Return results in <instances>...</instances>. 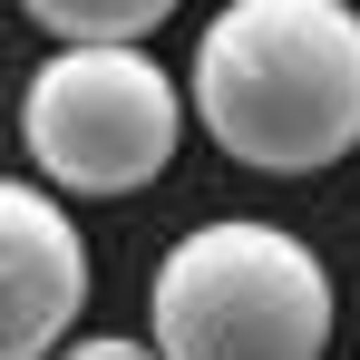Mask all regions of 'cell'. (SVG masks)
I'll use <instances>...</instances> for the list:
<instances>
[{
	"label": "cell",
	"mask_w": 360,
	"mask_h": 360,
	"mask_svg": "<svg viewBox=\"0 0 360 360\" xmlns=\"http://www.w3.org/2000/svg\"><path fill=\"white\" fill-rule=\"evenodd\" d=\"M195 127L253 176H321L360 156V10L224 0L195 39Z\"/></svg>",
	"instance_id": "6da1fadb"
},
{
	"label": "cell",
	"mask_w": 360,
	"mask_h": 360,
	"mask_svg": "<svg viewBox=\"0 0 360 360\" xmlns=\"http://www.w3.org/2000/svg\"><path fill=\"white\" fill-rule=\"evenodd\" d=\"M59 360H156V341H127V331H98V341H68Z\"/></svg>",
	"instance_id": "8992f818"
},
{
	"label": "cell",
	"mask_w": 360,
	"mask_h": 360,
	"mask_svg": "<svg viewBox=\"0 0 360 360\" xmlns=\"http://www.w3.org/2000/svg\"><path fill=\"white\" fill-rule=\"evenodd\" d=\"M30 30L59 49H136L166 30V0H30Z\"/></svg>",
	"instance_id": "5b68a950"
},
{
	"label": "cell",
	"mask_w": 360,
	"mask_h": 360,
	"mask_svg": "<svg viewBox=\"0 0 360 360\" xmlns=\"http://www.w3.org/2000/svg\"><path fill=\"white\" fill-rule=\"evenodd\" d=\"M156 360H321L331 273L283 224H195L146 283Z\"/></svg>",
	"instance_id": "7a4b0ae2"
},
{
	"label": "cell",
	"mask_w": 360,
	"mask_h": 360,
	"mask_svg": "<svg viewBox=\"0 0 360 360\" xmlns=\"http://www.w3.org/2000/svg\"><path fill=\"white\" fill-rule=\"evenodd\" d=\"M88 311V234L49 185L0 176V360H59Z\"/></svg>",
	"instance_id": "277c9868"
},
{
	"label": "cell",
	"mask_w": 360,
	"mask_h": 360,
	"mask_svg": "<svg viewBox=\"0 0 360 360\" xmlns=\"http://www.w3.org/2000/svg\"><path fill=\"white\" fill-rule=\"evenodd\" d=\"M20 146L59 195H136L185 146V88L146 49H49L20 88Z\"/></svg>",
	"instance_id": "3957f363"
}]
</instances>
